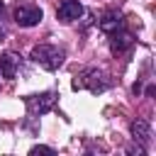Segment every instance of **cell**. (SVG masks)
I'll list each match as a JSON object with an SVG mask.
<instances>
[{
    "label": "cell",
    "mask_w": 156,
    "mask_h": 156,
    "mask_svg": "<svg viewBox=\"0 0 156 156\" xmlns=\"http://www.w3.org/2000/svg\"><path fill=\"white\" fill-rule=\"evenodd\" d=\"M110 85H112L110 76H107L102 68H95V66L83 68V71L76 73L73 80H71V88H73V90H88V93H93V95L105 93Z\"/></svg>",
    "instance_id": "obj_1"
},
{
    "label": "cell",
    "mask_w": 156,
    "mask_h": 156,
    "mask_svg": "<svg viewBox=\"0 0 156 156\" xmlns=\"http://www.w3.org/2000/svg\"><path fill=\"white\" fill-rule=\"evenodd\" d=\"M29 58H32L37 66H41L44 71H56V68L63 63L66 51H63L61 46H54V44H37V46L29 51Z\"/></svg>",
    "instance_id": "obj_2"
},
{
    "label": "cell",
    "mask_w": 156,
    "mask_h": 156,
    "mask_svg": "<svg viewBox=\"0 0 156 156\" xmlns=\"http://www.w3.org/2000/svg\"><path fill=\"white\" fill-rule=\"evenodd\" d=\"M41 17H44L41 7L29 5V2H17L15 10H12V20H15L17 27H34V24L41 22Z\"/></svg>",
    "instance_id": "obj_3"
},
{
    "label": "cell",
    "mask_w": 156,
    "mask_h": 156,
    "mask_svg": "<svg viewBox=\"0 0 156 156\" xmlns=\"http://www.w3.org/2000/svg\"><path fill=\"white\" fill-rule=\"evenodd\" d=\"M56 100H58V93H56V90H46V93H39V95H29V98H27V110H29L32 115H46V112L54 110Z\"/></svg>",
    "instance_id": "obj_4"
},
{
    "label": "cell",
    "mask_w": 156,
    "mask_h": 156,
    "mask_svg": "<svg viewBox=\"0 0 156 156\" xmlns=\"http://www.w3.org/2000/svg\"><path fill=\"white\" fill-rule=\"evenodd\" d=\"M83 15V5L80 0H58V7H56V17L61 22H76L78 17Z\"/></svg>",
    "instance_id": "obj_5"
},
{
    "label": "cell",
    "mask_w": 156,
    "mask_h": 156,
    "mask_svg": "<svg viewBox=\"0 0 156 156\" xmlns=\"http://www.w3.org/2000/svg\"><path fill=\"white\" fill-rule=\"evenodd\" d=\"M134 46V37L122 27V29H117V32H110V51L115 54V56H119V54H124L127 49H132Z\"/></svg>",
    "instance_id": "obj_6"
},
{
    "label": "cell",
    "mask_w": 156,
    "mask_h": 156,
    "mask_svg": "<svg viewBox=\"0 0 156 156\" xmlns=\"http://www.w3.org/2000/svg\"><path fill=\"white\" fill-rule=\"evenodd\" d=\"M98 27H100L105 34L117 32V29H122V27H124V17H122V12H119V10H105V12H102V17H100V22H98Z\"/></svg>",
    "instance_id": "obj_7"
},
{
    "label": "cell",
    "mask_w": 156,
    "mask_h": 156,
    "mask_svg": "<svg viewBox=\"0 0 156 156\" xmlns=\"http://www.w3.org/2000/svg\"><path fill=\"white\" fill-rule=\"evenodd\" d=\"M129 134H132V139L139 141L141 146H149V141H151V124H149L146 119L136 117V119H132V124H129Z\"/></svg>",
    "instance_id": "obj_8"
},
{
    "label": "cell",
    "mask_w": 156,
    "mask_h": 156,
    "mask_svg": "<svg viewBox=\"0 0 156 156\" xmlns=\"http://www.w3.org/2000/svg\"><path fill=\"white\" fill-rule=\"evenodd\" d=\"M17 66H20V56H17V54L7 51V54L0 56V76H2L5 80H12V78H15Z\"/></svg>",
    "instance_id": "obj_9"
},
{
    "label": "cell",
    "mask_w": 156,
    "mask_h": 156,
    "mask_svg": "<svg viewBox=\"0 0 156 156\" xmlns=\"http://www.w3.org/2000/svg\"><path fill=\"white\" fill-rule=\"evenodd\" d=\"M0 37H5V2L0 0Z\"/></svg>",
    "instance_id": "obj_10"
},
{
    "label": "cell",
    "mask_w": 156,
    "mask_h": 156,
    "mask_svg": "<svg viewBox=\"0 0 156 156\" xmlns=\"http://www.w3.org/2000/svg\"><path fill=\"white\" fill-rule=\"evenodd\" d=\"M29 154H54V149L51 146H32Z\"/></svg>",
    "instance_id": "obj_11"
}]
</instances>
